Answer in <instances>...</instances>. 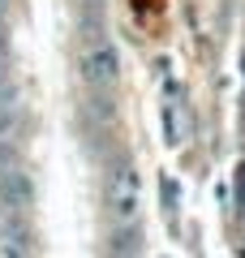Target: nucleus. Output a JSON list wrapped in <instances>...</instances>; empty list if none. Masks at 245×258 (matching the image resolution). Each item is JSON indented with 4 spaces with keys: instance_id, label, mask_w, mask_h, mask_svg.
Returning a JSON list of instances; mask_svg holds the SVG:
<instances>
[{
    "instance_id": "7ed1b4c3",
    "label": "nucleus",
    "mask_w": 245,
    "mask_h": 258,
    "mask_svg": "<svg viewBox=\"0 0 245 258\" xmlns=\"http://www.w3.org/2000/svg\"><path fill=\"white\" fill-rule=\"evenodd\" d=\"M241 211H245V168H241Z\"/></svg>"
},
{
    "instance_id": "f257e3e1",
    "label": "nucleus",
    "mask_w": 245,
    "mask_h": 258,
    "mask_svg": "<svg viewBox=\"0 0 245 258\" xmlns=\"http://www.w3.org/2000/svg\"><path fill=\"white\" fill-rule=\"evenodd\" d=\"M82 74H86V82L91 86H112L120 78V60L116 52H112V43H91L86 47V56H82Z\"/></svg>"
},
{
    "instance_id": "f03ea898",
    "label": "nucleus",
    "mask_w": 245,
    "mask_h": 258,
    "mask_svg": "<svg viewBox=\"0 0 245 258\" xmlns=\"http://www.w3.org/2000/svg\"><path fill=\"white\" fill-rule=\"evenodd\" d=\"M112 207H116V220H125V224L138 220V207H142V185H138L134 168L116 172V181H112Z\"/></svg>"
}]
</instances>
